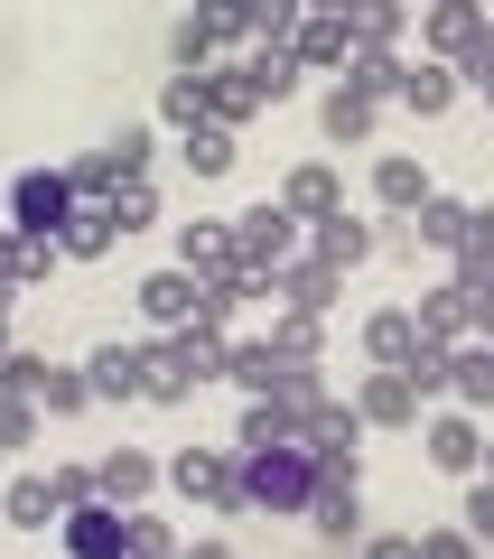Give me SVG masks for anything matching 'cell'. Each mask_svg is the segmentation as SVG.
Instances as JSON below:
<instances>
[{"label":"cell","instance_id":"cell-1","mask_svg":"<svg viewBox=\"0 0 494 559\" xmlns=\"http://www.w3.org/2000/svg\"><path fill=\"white\" fill-rule=\"evenodd\" d=\"M243 503H261V513H308L317 503V448L308 439L243 448Z\"/></svg>","mask_w":494,"mask_h":559},{"label":"cell","instance_id":"cell-2","mask_svg":"<svg viewBox=\"0 0 494 559\" xmlns=\"http://www.w3.org/2000/svg\"><path fill=\"white\" fill-rule=\"evenodd\" d=\"M224 345H234V336H215V326H168V336L150 345V401H187L197 382H215L224 373Z\"/></svg>","mask_w":494,"mask_h":559},{"label":"cell","instance_id":"cell-3","mask_svg":"<svg viewBox=\"0 0 494 559\" xmlns=\"http://www.w3.org/2000/svg\"><path fill=\"white\" fill-rule=\"evenodd\" d=\"M66 215H75L66 168H28V178H10V234H20V242H57Z\"/></svg>","mask_w":494,"mask_h":559},{"label":"cell","instance_id":"cell-4","mask_svg":"<svg viewBox=\"0 0 494 559\" xmlns=\"http://www.w3.org/2000/svg\"><path fill=\"white\" fill-rule=\"evenodd\" d=\"M168 485H178L187 503L243 513V448H178V457H168Z\"/></svg>","mask_w":494,"mask_h":559},{"label":"cell","instance_id":"cell-5","mask_svg":"<svg viewBox=\"0 0 494 559\" xmlns=\"http://www.w3.org/2000/svg\"><path fill=\"white\" fill-rule=\"evenodd\" d=\"M234 252H243V271H280V261L298 252V215L280 197L243 205V215H234Z\"/></svg>","mask_w":494,"mask_h":559},{"label":"cell","instance_id":"cell-6","mask_svg":"<svg viewBox=\"0 0 494 559\" xmlns=\"http://www.w3.org/2000/svg\"><path fill=\"white\" fill-rule=\"evenodd\" d=\"M57 532H66V550H75V559H131V513H121V503H103V495L75 503Z\"/></svg>","mask_w":494,"mask_h":559},{"label":"cell","instance_id":"cell-7","mask_svg":"<svg viewBox=\"0 0 494 559\" xmlns=\"http://www.w3.org/2000/svg\"><path fill=\"white\" fill-rule=\"evenodd\" d=\"M131 299H140V318H150L158 336H168V326H197V299H205V280H197V271H150V280L131 289Z\"/></svg>","mask_w":494,"mask_h":559},{"label":"cell","instance_id":"cell-8","mask_svg":"<svg viewBox=\"0 0 494 559\" xmlns=\"http://www.w3.org/2000/svg\"><path fill=\"white\" fill-rule=\"evenodd\" d=\"M178 271H197V280H243L234 215H224V224H178Z\"/></svg>","mask_w":494,"mask_h":559},{"label":"cell","instance_id":"cell-9","mask_svg":"<svg viewBox=\"0 0 494 559\" xmlns=\"http://www.w3.org/2000/svg\"><path fill=\"white\" fill-rule=\"evenodd\" d=\"M355 411H364V429H411V419H420V392H411L401 364H383V373H364Z\"/></svg>","mask_w":494,"mask_h":559},{"label":"cell","instance_id":"cell-10","mask_svg":"<svg viewBox=\"0 0 494 559\" xmlns=\"http://www.w3.org/2000/svg\"><path fill=\"white\" fill-rule=\"evenodd\" d=\"M84 382H94V401H150V355L140 345H103L84 364Z\"/></svg>","mask_w":494,"mask_h":559},{"label":"cell","instance_id":"cell-11","mask_svg":"<svg viewBox=\"0 0 494 559\" xmlns=\"http://www.w3.org/2000/svg\"><path fill=\"white\" fill-rule=\"evenodd\" d=\"M0 522H10V532H57V522H66L57 476H20V485H0Z\"/></svg>","mask_w":494,"mask_h":559},{"label":"cell","instance_id":"cell-12","mask_svg":"<svg viewBox=\"0 0 494 559\" xmlns=\"http://www.w3.org/2000/svg\"><path fill=\"white\" fill-rule=\"evenodd\" d=\"M337 289H345V271H337V261H280V299H290V308H308V318H327V308H337Z\"/></svg>","mask_w":494,"mask_h":559},{"label":"cell","instance_id":"cell-13","mask_svg":"<svg viewBox=\"0 0 494 559\" xmlns=\"http://www.w3.org/2000/svg\"><path fill=\"white\" fill-rule=\"evenodd\" d=\"M475 28H485V10H475V0H430V20H420V38H430V57L438 66H457L467 57V38Z\"/></svg>","mask_w":494,"mask_h":559},{"label":"cell","instance_id":"cell-14","mask_svg":"<svg viewBox=\"0 0 494 559\" xmlns=\"http://www.w3.org/2000/svg\"><path fill=\"white\" fill-rule=\"evenodd\" d=\"M290 47H298V66H308V75H337V66L355 57V20H317V10H308Z\"/></svg>","mask_w":494,"mask_h":559},{"label":"cell","instance_id":"cell-15","mask_svg":"<svg viewBox=\"0 0 494 559\" xmlns=\"http://www.w3.org/2000/svg\"><path fill=\"white\" fill-rule=\"evenodd\" d=\"M430 466H438V476H475V466H485V439H475V419H467V411L430 419Z\"/></svg>","mask_w":494,"mask_h":559},{"label":"cell","instance_id":"cell-16","mask_svg":"<svg viewBox=\"0 0 494 559\" xmlns=\"http://www.w3.org/2000/svg\"><path fill=\"white\" fill-rule=\"evenodd\" d=\"M121 242V224H113V205H94V197H75V215H66V234H57V252L66 261H103Z\"/></svg>","mask_w":494,"mask_h":559},{"label":"cell","instance_id":"cell-17","mask_svg":"<svg viewBox=\"0 0 494 559\" xmlns=\"http://www.w3.org/2000/svg\"><path fill=\"white\" fill-rule=\"evenodd\" d=\"M308 522H317V540H337V550H355V540H364V495H355V485H317Z\"/></svg>","mask_w":494,"mask_h":559},{"label":"cell","instance_id":"cell-18","mask_svg":"<svg viewBox=\"0 0 494 559\" xmlns=\"http://www.w3.org/2000/svg\"><path fill=\"white\" fill-rule=\"evenodd\" d=\"M308 252H317V261H337V271H355V261L374 252V224H355V215L337 205V215H317V224H308Z\"/></svg>","mask_w":494,"mask_h":559},{"label":"cell","instance_id":"cell-19","mask_svg":"<svg viewBox=\"0 0 494 559\" xmlns=\"http://www.w3.org/2000/svg\"><path fill=\"white\" fill-rule=\"evenodd\" d=\"M150 485H158V466L140 457V448H113V457L94 466V495H103V503H121V513H131V503L150 495Z\"/></svg>","mask_w":494,"mask_h":559},{"label":"cell","instance_id":"cell-20","mask_svg":"<svg viewBox=\"0 0 494 559\" xmlns=\"http://www.w3.org/2000/svg\"><path fill=\"white\" fill-rule=\"evenodd\" d=\"M280 205H290V215L298 224H317V215H337V205H345V187H337V168H290V187H280Z\"/></svg>","mask_w":494,"mask_h":559},{"label":"cell","instance_id":"cell-21","mask_svg":"<svg viewBox=\"0 0 494 559\" xmlns=\"http://www.w3.org/2000/svg\"><path fill=\"white\" fill-rule=\"evenodd\" d=\"M243 75H252V94H261V103H290L308 66H298V47H290V38H271V47H252V66H243Z\"/></svg>","mask_w":494,"mask_h":559},{"label":"cell","instance_id":"cell-22","mask_svg":"<svg viewBox=\"0 0 494 559\" xmlns=\"http://www.w3.org/2000/svg\"><path fill=\"white\" fill-rule=\"evenodd\" d=\"M467 234H475V205L420 197V242H430V252H467Z\"/></svg>","mask_w":494,"mask_h":559},{"label":"cell","instance_id":"cell-23","mask_svg":"<svg viewBox=\"0 0 494 559\" xmlns=\"http://www.w3.org/2000/svg\"><path fill=\"white\" fill-rule=\"evenodd\" d=\"M280 364H290V355H280L271 336H261V345H224V382H243V401H261V392H271V382H280Z\"/></svg>","mask_w":494,"mask_h":559},{"label":"cell","instance_id":"cell-24","mask_svg":"<svg viewBox=\"0 0 494 559\" xmlns=\"http://www.w3.org/2000/svg\"><path fill=\"white\" fill-rule=\"evenodd\" d=\"M457 289H467V326L475 336H494V252H457Z\"/></svg>","mask_w":494,"mask_h":559},{"label":"cell","instance_id":"cell-25","mask_svg":"<svg viewBox=\"0 0 494 559\" xmlns=\"http://www.w3.org/2000/svg\"><path fill=\"white\" fill-rule=\"evenodd\" d=\"M298 439H308V448H355L364 439V411H355V401H317V411H298Z\"/></svg>","mask_w":494,"mask_h":559},{"label":"cell","instance_id":"cell-26","mask_svg":"<svg viewBox=\"0 0 494 559\" xmlns=\"http://www.w3.org/2000/svg\"><path fill=\"white\" fill-rule=\"evenodd\" d=\"M401 75H411V66H401L392 47H355V57H345V84H355L364 103H383V94H401Z\"/></svg>","mask_w":494,"mask_h":559},{"label":"cell","instance_id":"cell-27","mask_svg":"<svg viewBox=\"0 0 494 559\" xmlns=\"http://www.w3.org/2000/svg\"><path fill=\"white\" fill-rule=\"evenodd\" d=\"M252 112H261V94H252V75H243V66L205 75V121H224V131H234V121H252Z\"/></svg>","mask_w":494,"mask_h":559},{"label":"cell","instance_id":"cell-28","mask_svg":"<svg viewBox=\"0 0 494 559\" xmlns=\"http://www.w3.org/2000/svg\"><path fill=\"white\" fill-rule=\"evenodd\" d=\"M280 439H298V411L280 392H261L252 411H243V429H234V448H280Z\"/></svg>","mask_w":494,"mask_h":559},{"label":"cell","instance_id":"cell-29","mask_svg":"<svg viewBox=\"0 0 494 559\" xmlns=\"http://www.w3.org/2000/svg\"><path fill=\"white\" fill-rule=\"evenodd\" d=\"M411 318H420V336L457 345V336H467V289H457V280H448V289H420V308H411Z\"/></svg>","mask_w":494,"mask_h":559},{"label":"cell","instance_id":"cell-30","mask_svg":"<svg viewBox=\"0 0 494 559\" xmlns=\"http://www.w3.org/2000/svg\"><path fill=\"white\" fill-rule=\"evenodd\" d=\"M411 345H420V318H411V308H383V318H364V355H374V364H401Z\"/></svg>","mask_w":494,"mask_h":559},{"label":"cell","instance_id":"cell-31","mask_svg":"<svg viewBox=\"0 0 494 559\" xmlns=\"http://www.w3.org/2000/svg\"><path fill=\"white\" fill-rule=\"evenodd\" d=\"M448 392L467 401V411H485V401H494V345H457V364H448Z\"/></svg>","mask_w":494,"mask_h":559},{"label":"cell","instance_id":"cell-32","mask_svg":"<svg viewBox=\"0 0 494 559\" xmlns=\"http://www.w3.org/2000/svg\"><path fill=\"white\" fill-rule=\"evenodd\" d=\"M234 159H243V150H234L224 121H187V168H197V178H224Z\"/></svg>","mask_w":494,"mask_h":559},{"label":"cell","instance_id":"cell-33","mask_svg":"<svg viewBox=\"0 0 494 559\" xmlns=\"http://www.w3.org/2000/svg\"><path fill=\"white\" fill-rule=\"evenodd\" d=\"M345 20H355V47H392L411 28V0H355Z\"/></svg>","mask_w":494,"mask_h":559},{"label":"cell","instance_id":"cell-34","mask_svg":"<svg viewBox=\"0 0 494 559\" xmlns=\"http://www.w3.org/2000/svg\"><path fill=\"white\" fill-rule=\"evenodd\" d=\"M401 103H411L420 121L448 112V103H457V66H411V75H401Z\"/></svg>","mask_w":494,"mask_h":559},{"label":"cell","instance_id":"cell-35","mask_svg":"<svg viewBox=\"0 0 494 559\" xmlns=\"http://www.w3.org/2000/svg\"><path fill=\"white\" fill-rule=\"evenodd\" d=\"M374 197L392 205V215H420V197H430V178H420V159H383V168H374Z\"/></svg>","mask_w":494,"mask_h":559},{"label":"cell","instance_id":"cell-36","mask_svg":"<svg viewBox=\"0 0 494 559\" xmlns=\"http://www.w3.org/2000/svg\"><path fill=\"white\" fill-rule=\"evenodd\" d=\"M448 364H457V345H438V336H420L411 355H401V373H411V392L430 401V392H448Z\"/></svg>","mask_w":494,"mask_h":559},{"label":"cell","instance_id":"cell-37","mask_svg":"<svg viewBox=\"0 0 494 559\" xmlns=\"http://www.w3.org/2000/svg\"><path fill=\"white\" fill-rule=\"evenodd\" d=\"M308 0H243V38H298Z\"/></svg>","mask_w":494,"mask_h":559},{"label":"cell","instance_id":"cell-38","mask_svg":"<svg viewBox=\"0 0 494 559\" xmlns=\"http://www.w3.org/2000/svg\"><path fill=\"white\" fill-rule=\"evenodd\" d=\"M327 140H374V103H364L355 84H337V94H327Z\"/></svg>","mask_w":494,"mask_h":559},{"label":"cell","instance_id":"cell-39","mask_svg":"<svg viewBox=\"0 0 494 559\" xmlns=\"http://www.w3.org/2000/svg\"><path fill=\"white\" fill-rule=\"evenodd\" d=\"M84 401H94V382H84L75 364H47V382H38V411H47V419H66V411H84Z\"/></svg>","mask_w":494,"mask_h":559},{"label":"cell","instance_id":"cell-40","mask_svg":"<svg viewBox=\"0 0 494 559\" xmlns=\"http://www.w3.org/2000/svg\"><path fill=\"white\" fill-rule=\"evenodd\" d=\"M103 205H113V224H121V234H140V224H158V187H150V178H121V187H113Z\"/></svg>","mask_w":494,"mask_h":559},{"label":"cell","instance_id":"cell-41","mask_svg":"<svg viewBox=\"0 0 494 559\" xmlns=\"http://www.w3.org/2000/svg\"><path fill=\"white\" fill-rule=\"evenodd\" d=\"M271 392L290 401V411H317V401H327V382H317V364H298V355H290V364H280V382H271Z\"/></svg>","mask_w":494,"mask_h":559},{"label":"cell","instance_id":"cell-42","mask_svg":"<svg viewBox=\"0 0 494 559\" xmlns=\"http://www.w3.org/2000/svg\"><path fill=\"white\" fill-rule=\"evenodd\" d=\"M66 187H75V197H94V205H103V197H113V187H121V168L103 159V150H84V159L66 168Z\"/></svg>","mask_w":494,"mask_h":559},{"label":"cell","instance_id":"cell-43","mask_svg":"<svg viewBox=\"0 0 494 559\" xmlns=\"http://www.w3.org/2000/svg\"><path fill=\"white\" fill-rule=\"evenodd\" d=\"M158 112L178 121V131H187V121H205V75H168V94H158Z\"/></svg>","mask_w":494,"mask_h":559},{"label":"cell","instance_id":"cell-44","mask_svg":"<svg viewBox=\"0 0 494 559\" xmlns=\"http://www.w3.org/2000/svg\"><path fill=\"white\" fill-rule=\"evenodd\" d=\"M38 382H47V355H20V345H10V355H0V392H20V401H38Z\"/></svg>","mask_w":494,"mask_h":559},{"label":"cell","instance_id":"cell-45","mask_svg":"<svg viewBox=\"0 0 494 559\" xmlns=\"http://www.w3.org/2000/svg\"><path fill=\"white\" fill-rule=\"evenodd\" d=\"M131 559H178V532H168V522H150L131 503Z\"/></svg>","mask_w":494,"mask_h":559},{"label":"cell","instance_id":"cell-46","mask_svg":"<svg viewBox=\"0 0 494 559\" xmlns=\"http://www.w3.org/2000/svg\"><path fill=\"white\" fill-rule=\"evenodd\" d=\"M271 345H280V355H298V364H317V318H308V308H290V318L271 326Z\"/></svg>","mask_w":494,"mask_h":559},{"label":"cell","instance_id":"cell-47","mask_svg":"<svg viewBox=\"0 0 494 559\" xmlns=\"http://www.w3.org/2000/svg\"><path fill=\"white\" fill-rule=\"evenodd\" d=\"M28 439H38V401L0 392V448H28Z\"/></svg>","mask_w":494,"mask_h":559},{"label":"cell","instance_id":"cell-48","mask_svg":"<svg viewBox=\"0 0 494 559\" xmlns=\"http://www.w3.org/2000/svg\"><path fill=\"white\" fill-rule=\"evenodd\" d=\"M168 47H178V66H187V75H205V57H215V28H205V20H178V38H168Z\"/></svg>","mask_w":494,"mask_h":559},{"label":"cell","instance_id":"cell-49","mask_svg":"<svg viewBox=\"0 0 494 559\" xmlns=\"http://www.w3.org/2000/svg\"><path fill=\"white\" fill-rule=\"evenodd\" d=\"M485 540L467 532V522H448V532H420V559H475Z\"/></svg>","mask_w":494,"mask_h":559},{"label":"cell","instance_id":"cell-50","mask_svg":"<svg viewBox=\"0 0 494 559\" xmlns=\"http://www.w3.org/2000/svg\"><path fill=\"white\" fill-rule=\"evenodd\" d=\"M103 159H113L121 178H150V131H121V140H103Z\"/></svg>","mask_w":494,"mask_h":559},{"label":"cell","instance_id":"cell-51","mask_svg":"<svg viewBox=\"0 0 494 559\" xmlns=\"http://www.w3.org/2000/svg\"><path fill=\"white\" fill-rule=\"evenodd\" d=\"M197 20L215 28V38H243V0H197Z\"/></svg>","mask_w":494,"mask_h":559},{"label":"cell","instance_id":"cell-52","mask_svg":"<svg viewBox=\"0 0 494 559\" xmlns=\"http://www.w3.org/2000/svg\"><path fill=\"white\" fill-rule=\"evenodd\" d=\"M57 503L75 513V503H94V466H57Z\"/></svg>","mask_w":494,"mask_h":559},{"label":"cell","instance_id":"cell-53","mask_svg":"<svg viewBox=\"0 0 494 559\" xmlns=\"http://www.w3.org/2000/svg\"><path fill=\"white\" fill-rule=\"evenodd\" d=\"M467 532L494 540V485H485V476H475V495H467Z\"/></svg>","mask_w":494,"mask_h":559},{"label":"cell","instance_id":"cell-54","mask_svg":"<svg viewBox=\"0 0 494 559\" xmlns=\"http://www.w3.org/2000/svg\"><path fill=\"white\" fill-rule=\"evenodd\" d=\"M364 559H420V540L411 532H383V540H364Z\"/></svg>","mask_w":494,"mask_h":559},{"label":"cell","instance_id":"cell-55","mask_svg":"<svg viewBox=\"0 0 494 559\" xmlns=\"http://www.w3.org/2000/svg\"><path fill=\"white\" fill-rule=\"evenodd\" d=\"M178 559H234V540H187Z\"/></svg>","mask_w":494,"mask_h":559},{"label":"cell","instance_id":"cell-56","mask_svg":"<svg viewBox=\"0 0 494 559\" xmlns=\"http://www.w3.org/2000/svg\"><path fill=\"white\" fill-rule=\"evenodd\" d=\"M467 242H475V252H494V205H475V234Z\"/></svg>","mask_w":494,"mask_h":559},{"label":"cell","instance_id":"cell-57","mask_svg":"<svg viewBox=\"0 0 494 559\" xmlns=\"http://www.w3.org/2000/svg\"><path fill=\"white\" fill-rule=\"evenodd\" d=\"M308 10H317V20H345V10H355V0H308Z\"/></svg>","mask_w":494,"mask_h":559},{"label":"cell","instance_id":"cell-58","mask_svg":"<svg viewBox=\"0 0 494 559\" xmlns=\"http://www.w3.org/2000/svg\"><path fill=\"white\" fill-rule=\"evenodd\" d=\"M10 299H20V289H0V355H10Z\"/></svg>","mask_w":494,"mask_h":559},{"label":"cell","instance_id":"cell-59","mask_svg":"<svg viewBox=\"0 0 494 559\" xmlns=\"http://www.w3.org/2000/svg\"><path fill=\"white\" fill-rule=\"evenodd\" d=\"M0 234H10V187H0Z\"/></svg>","mask_w":494,"mask_h":559},{"label":"cell","instance_id":"cell-60","mask_svg":"<svg viewBox=\"0 0 494 559\" xmlns=\"http://www.w3.org/2000/svg\"><path fill=\"white\" fill-rule=\"evenodd\" d=\"M475 476H485V485H494V448H485V466H475Z\"/></svg>","mask_w":494,"mask_h":559},{"label":"cell","instance_id":"cell-61","mask_svg":"<svg viewBox=\"0 0 494 559\" xmlns=\"http://www.w3.org/2000/svg\"><path fill=\"white\" fill-rule=\"evenodd\" d=\"M485 345H494V336H485Z\"/></svg>","mask_w":494,"mask_h":559}]
</instances>
